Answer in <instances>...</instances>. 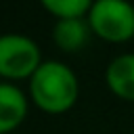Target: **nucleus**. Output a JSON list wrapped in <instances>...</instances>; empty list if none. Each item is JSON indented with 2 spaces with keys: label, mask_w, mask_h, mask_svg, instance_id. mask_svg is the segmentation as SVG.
<instances>
[{
  "label": "nucleus",
  "mask_w": 134,
  "mask_h": 134,
  "mask_svg": "<svg viewBox=\"0 0 134 134\" xmlns=\"http://www.w3.org/2000/svg\"><path fill=\"white\" fill-rule=\"evenodd\" d=\"M80 96L75 71L61 61H42L29 77V100L44 113H65Z\"/></svg>",
  "instance_id": "1"
},
{
  "label": "nucleus",
  "mask_w": 134,
  "mask_h": 134,
  "mask_svg": "<svg viewBox=\"0 0 134 134\" xmlns=\"http://www.w3.org/2000/svg\"><path fill=\"white\" fill-rule=\"evenodd\" d=\"M92 34L105 42H128L134 38V4L126 0H96L88 13Z\"/></svg>",
  "instance_id": "2"
},
{
  "label": "nucleus",
  "mask_w": 134,
  "mask_h": 134,
  "mask_svg": "<svg viewBox=\"0 0 134 134\" xmlns=\"http://www.w3.org/2000/svg\"><path fill=\"white\" fill-rule=\"evenodd\" d=\"M42 65L38 44L25 34H0V77L6 82L29 80Z\"/></svg>",
  "instance_id": "3"
},
{
  "label": "nucleus",
  "mask_w": 134,
  "mask_h": 134,
  "mask_svg": "<svg viewBox=\"0 0 134 134\" xmlns=\"http://www.w3.org/2000/svg\"><path fill=\"white\" fill-rule=\"evenodd\" d=\"M29 113V98L10 82H0V134L17 130Z\"/></svg>",
  "instance_id": "4"
},
{
  "label": "nucleus",
  "mask_w": 134,
  "mask_h": 134,
  "mask_svg": "<svg viewBox=\"0 0 134 134\" xmlns=\"http://www.w3.org/2000/svg\"><path fill=\"white\" fill-rule=\"evenodd\" d=\"M105 82L115 96L134 103V52L117 54L105 69Z\"/></svg>",
  "instance_id": "5"
},
{
  "label": "nucleus",
  "mask_w": 134,
  "mask_h": 134,
  "mask_svg": "<svg viewBox=\"0 0 134 134\" xmlns=\"http://www.w3.org/2000/svg\"><path fill=\"white\" fill-rule=\"evenodd\" d=\"M92 36L88 19H63L57 21L52 27V40L63 52H77L82 50Z\"/></svg>",
  "instance_id": "6"
},
{
  "label": "nucleus",
  "mask_w": 134,
  "mask_h": 134,
  "mask_svg": "<svg viewBox=\"0 0 134 134\" xmlns=\"http://www.w3.org/2000/svg\"><path fill=\"white\" fill-rule=\"evenodd\" d=\"M42 6L57 17V21L63 19H86L92 2L90 0H42Z\"/></svg>",
  "instance_id": "7"
},
{
  "label": "nucleus",
  "mask_w": 134,
  "mask_h": 134,
  "mask_svg": "<svg viewBox=\"0 0 134 134\" xmlns=\"http://www.w3.org/2000/svg\"><path fill=\"white\" fill-rule=\"evenodd\" d=\"M132 134H134V132H132Z\"/></svg>",
  "instance_id": "8"
}]
</instances>
